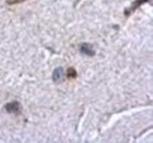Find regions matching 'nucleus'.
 Here are the masks:
<instances>
[{
  "label": "nucleus",
  "mask_w": 153,
  "mask_h": 143,
  "mask_svg": "<svg viewBox=\"0 0 153 143\" xmlns=\"http://www.w3.org/2000/svg\"><path fill=\"white\" fill-rule=\"evenodd\" d=\"M67 73H69V77H75V76H76V72H75V70L74 69H69V71H67Z\"/></svg>",
  "instance_id": "obj_4"
},
{
  "label": "nucleus",
  "mask_w": 153,
  "mask_h": 143,
  "mask_svg": "<svg viewBox=\"0 0 153 143\" xmlns=\"http://www.w3.org/2000/svg\"><path fill=\"white\" fill-rule=\"evenodd\" d=\"M21 1H25V0H7V4H17Z\"/></svg>",
  "instance_id": "obj_5"
},
{
  "label": "nucleus",
  "mask_w": 153,
  "mask_h": 143,
  "mask_svg": "<svg viewBox=\"0 0 153 143\" xmlns=\"http://www.w3.org/2000/svg\"><path fill=\"white\" fill-rule=\"evenodd\" d=\"M145 1H147V0H138V5H140V4H142V3H145Z\"/></svg>",
  "instance_id": "obj_6"
},
{
  "label": "nucleus",
  "mask_w": 153,
  "mask_h": 143,
  "mask_svg": "<svg viewBox=\"0 0 153 143\" xmlns=\"http://www.w3.org/2000/svg\"><path fill=\"white\" fill-rule=\"evenodd\" d=\"M63 68H57L54 71H53V75H52V78H53V82H59L61 78H63Z\"/></svg>",
  "instance_id": "obj_3"
},
{
  "label": "nucleus",
  "mask_w": 153,
  "mask_h": 143,
  "mask_svg": "<svg viewBox=\"0 0 153 143\" xmlns=\"http://www.w3.org/2000/svg\"><path fill=\"white\" fill-rule=\"evenodd\" d=\"M80 52H81L82 54L90 56V57H92V56L95 54V51H94V49H93V46H92L91 44H88V43H82V44L80 45Z\"/></svg>",
  "instance_id": "obj_1"
},
{
  "label": "nucleus",
  "mask_w": 153,
  "mask_h": 143,
  "mask_svg": "<svg viewBox=\"0 0 153 143\" xmlns=\"http://www.w3.org/2000/svg\"><path fill=\"white\" fill-rule=\"evenodd\" d=\"M5 109L7 112H18L20 110V103L18 102H11V103H7L5 105Z\"/></svg>",
  "instance_id": "obj_2"
}]
</instances>
